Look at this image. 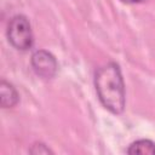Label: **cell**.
<instances>
[{"instance_id": "1", "label": "cell", "mask_w": 155, "mask_h": 155, "mask_svg": "<svg viewBox=\"0 0 155 155\" xmlns=\"http://www.w3.org/2000/svg\"><path fill=\"white\" fill-rule=\"evenodd\" d=\"M93 84L101 104L111 114H121L126 105V91L120 65L109 62L97 68Z\"/></svg>"}, {"instance_id": "2", "label": "cell", "mask_w": 155, "mask_h": 155, "mask_svg": "<svg viewBox=\"0 0 155 155\" xmlns=\"http://www.w3.org/2000/svg\"><path fill=\"white\" fill-rule=\"evenodd\" d=\"M6 38L13 48L22 52L29 51L34 45V35L29 19L24 15L13 16L7 23Z\"/></svg>"}, {"instance_id": "3", "label": "cell", "mask_w": 155, "mask_h": 155, "mask_svg": "<svg viewBox=\"0 0 155 155\" xmlns=\"http://www.w3.org/2000/svg\"><path fill=\"white\" fill-rule=\"evenodd\" d=\"M30 65L35 75L44 80L53 79L58 70V62L56 57L46 50H36L33 52Z\"/></svg>"}, {"instance_id": "4", "label": "cell", "mask_w": 155, "mask_h": 155, "mask_svg": "<svg viewBox=\"0 0 155 155\" xmlns=\"http://www.w3.org/2000/svg\"><path fill=\"white\" fill-rule=\"evenodd\" d=\"M19 102V94L16 90V87L6 81L1 80L0 82V104L2 109H11L16 107Z\"/></svg>"}, {"instance_id": "5", "label": "cell", "mask_w": 155, "mask_h": 155, "mask_svg": "<svg viewBox=\"0 0 155 155\" xmlns=\"http://www.w3.org/2000/svg\"><path fill=\"white\" fill-rule=\"evenodd\" d=\"M126 153L130 155H155V142L145 138L137 139L128 145Z\"/></svg>"}, {"instance_id": "6", "label": "cell", "mask_w": 155, "mask_h": 155, "mask_svg": "<svg viewBox=\"0 0 155 155\" xmlns=\"http://www.w3.org/2000/svg\"><path fill=\"white\" fill-rule=\"evenodd\" d=\"M28 151L30 153V154H53V150L48 147V145H46L45 143H42V142H35V143H33L31 145H30V148L28 149Z\"/></svg>"}, {"instance_id": "7", "label": "cell", "mask_w": 155, "mask_h": 155, "mask_svg": "<svg viewBox=\"0 0 155 155\" xmlns=\"http://www.w3.org/2000/svg\"><path fill=\"white\" fill-rule=\"evenodd\" d=\"M121 2H124V4H130V5H132V4H142V2H145V1H148V0H120Z\"/></svg>"}]
</instances>
